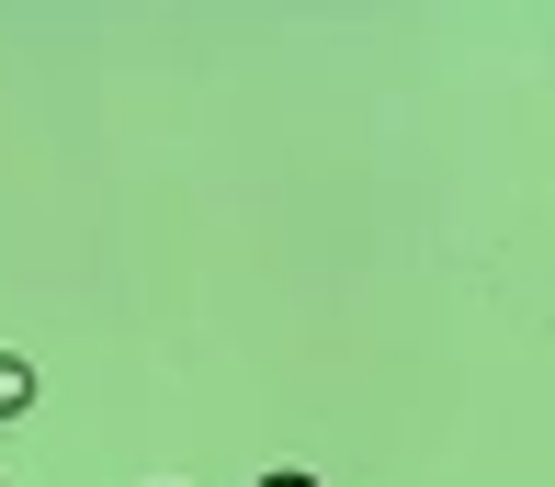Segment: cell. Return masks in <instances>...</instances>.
Wrapping results in <instances>:
<instances>
[{"mask_svg":"<svg viewBox=\"0 0 555 487\" xmlns=\"http://www.w3.org/2000/svg\"><path fill=\"white\" fill-rule=\"evenodd\" d=\"M23 408H35V363H23V351H0V420H23Z\"/></svg>","mask_w":555,"mask_h":487,"instance_id":"cell-1","label":"cell"},{"mask_svg":"<svg viewBox=\"0 0 555 487\" xmlns=\"http://www.w3.org/2000/svg\"><path fill=\"white\" fill-rule=\"evenodd\" d=\"M249 487H330V476H307V465H261Z\"/></svg>","mask_w":555,"mask_h":487,"instance_id":"cell-2","label":"cell"}]
</instances>
